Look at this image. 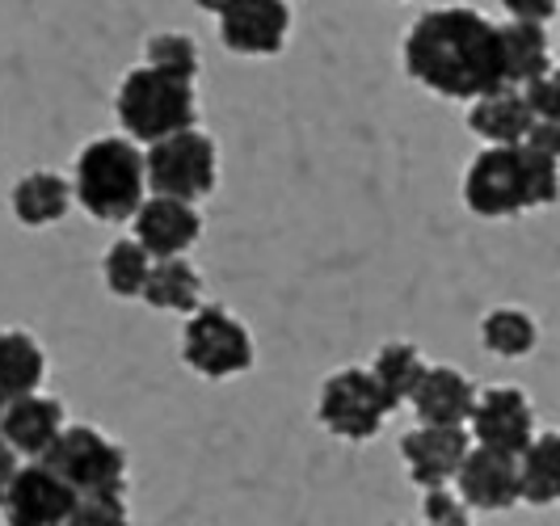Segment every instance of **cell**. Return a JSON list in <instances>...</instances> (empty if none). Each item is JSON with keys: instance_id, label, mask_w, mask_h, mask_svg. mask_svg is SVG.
I'll return each mask as SVG.
<instances>
[{"instance_id": "obj_1", "label": "cell", "mask_w": 560, "mask_h": 526, "mask_svg": "<svg viewBox=\"0 0 560 526\" xmlns=\"http://www.w3.org/2000/svg\"><path fill=\"white\" fill-rule=\"evenodd\" d=\"M405 72L451 102H480L505 89L502 26L477 9H430L405 38Z\"/></svg>"}, {"instance_id": "obj_2", "label": "cell", "mask_w": 560, "mask_h": 526, "mask_svg": "<svg viewBox=\"0 0 560 526\" xmlns=\"http://www.w3.org/2000/svg\"><path fill=\"white\" fill-rule=\"evenodd\" d=\"M560 198V161L535 148H485L464 173V202L480 220H510Z\"/></svg>"}, {"instance_id": "obj_3", "label": "cell", "mask_w": 560, "mask_h": 526, "mask_svg": "<svg viewBox=\"0 0 560 526\" xmlns=\"http://www.w3.org/2000/svg\"><path fill=\"white\" fill-rule=\"evenodd\" d=\"M72 195L93 220L127 223L148 202V165L143 152L122 136H102L84 143L72 173Z\"/></svg>"}, {"instance_id": "obj_4", "label": "cell", "mask_w": 560, "mask_h": 526, "mask_svg": "<svg viewBox=\"0 0 560 526\" xmlns=\"http://www.w3.org/2000/svg\"><path fill=\"white\" fill-rule=\"evenodd\" d=\"M114 114H118L127 136L152 148V143L195 131L198 93L190 81H173V77H161L152 68H131L118 84Z\"/></svg>"}, {"instance_id": "obj_5", "label": "cell", "mask_w": 560, "mask_h": 526, "mask_svg": "<svg viewBox=\"0 0 560 526\" xmlns=\"http://www.w3.org/2000/svg\"><path fill=\"white\" fill-rule=\"evenodd\" d=\"M148 165V190L152 198H173V202H190L198 207L202 198L215 190V173H220V156H215V139L202 131H186L165 143H152L143 152Z\"/></svg>"}, {"instance_id": "obj_6", "label": "cell", "mask_w": 560, "mask_h": 526, "mask_svg": "<svg viewBox=\"0 0 560 526\" xmlns=\"http://www.w3.org/2000/svg\"><path fill=\"white\" fill-rule=\"evenodd\" d=\"M38 464H47L56 471L77 498L122 493V484H127V455L118 451L114 439H106L93 425H68Z\"/></svg>"}, {"instance_id": "obj_7", "label": "cell", "mask_w": 560, "mask_h": 526, "mask_svg": "<svg viewBox=\"0 0 560 526\" xmlns=\"http://www.w3.org/2000/svg\"><path fill=\"white\" fill-rule=\"evenodd\" d=\"M393 413V400L384 396V388L375 384L371 366H346V371H334L320 388V400H316V417L320 425L346 439V443H366L384 430V421Z\"/></svg>"}, {"instance_id": "obj_8", "label": "cell", "mask_w": 560, "mask_h": 526, "mask_svg": "<svg viewBox=\"0 0 560 526\" xmlns=\"http://www.w3.org/2000/svg\"><path fill=\"white\" fill-rule=\"evenodd\" d=\"M182 359L202 379H232L253 366V337L228 307L207 304L198 307L195 316H186Z\"/></svg>"}, {"instance_id": "obj_9", "label": "cell", "mask_w": 560, "mask_h": 526, "mask_svg": "<svg viewBox=\"0 0 560 526\" xmlns=\"http://www.w3.org/2000/svg\"><path fill=\"white\" fill-rule=\"evenodd\" d=\"M468 434L480 451H498L510 459H523V451L535 443V413L527 391L489 388L477 396V413L468 421Z\"/></svg>"}, {"instance_id": "obj_10", "label": "cell", "mask_w": 560, "mask_h": 526, "mask_svg": "<svg viewBox=\"0 0 560 526\" xmlns=\"http://www.w3.org/2000/svg\"><path fill=\"white\" fill-rule=\"evenodd\" d=\"M220 17V38L236 56H279L291 30V9L282 0H228L211 4Z\"/></svg>"}, {"instance_id": "obj_11", "label": "cell", "mask_w": 560, "mask_h": 526, "mask_svg": "<svg viewBox=\"0 0 560 526\" xmlns=\"http://www.w3.org/2000/svg\"><path fill=\"white\" fill-rule=\"evenodd\" d=\"M0 510L9 526H68L77 510V493L47 464H26L18 468Z\"/></svg>"}, {"instance_id": "obj_12", "label": "cell", "mask_w": 560, "mask_h": 526, "mask_svg": "<svg viewBox=\"0 0 560 526\" xmlns=\"http://www.w3.org/2000/svg\"><path fill=\"white\" fill-rule=\"evenodd\" d=\"M472 455V434L451 430V425H418L400 439V459L413 476V484L430 489H451L464 459Z\"/></svg>"}, {"instance_id": "obj_13", "label": "cell", "mask_w": 560, "mask_h": 526, "mask_svg": "<svg viewBox=\"0 0 560 526\" xmlns=\"http://www.w3.org/2000/svg\"><path fill=\"white\" fill-rule=\"evenodd\" d=\"M131 223H136V241L152 261L186 257L202 236V215L190 202H173V198H148Z\"/></svg>"}, {"instance_id": "obj_14", "label": "cell", "mask_w": 560, "mask_h": 526, "mask_svg": "<svg viewBox=\"0 0 560 526\" xmlns=\"http://www.w3.org/2000/svg\"><path fill=\"white\" fill-rule=\"evenodd\" d=\"M455 493L464 498L468 510H485V514H498V510L518 505V501H523V489H518V459L472 446V455L464 459V468L455 476Z\"/></svg>"}, {"instance_id": "obj_15", "label": "cell", "mask_w": 560, "mask_h": 526, "mask_svg": "<svg viewBox=\"0 0 560 526\" xmlns=\"http://www.w3.org/2000/svg\"><path fill=\"white\" fill-rule=\"evenodd\" d=\"M68 425H63V405H59L56 396H43V391H34V396H22V400H9V409L0 417V439L13 446V455L22 459H43L56 439L63 434Z\"/></svg>"}, {"instance_id": "obj_16", "label": "cell", "mask_w": 560, "mask_h": 526, "mask_svg": "<svg viewBox=\"0 0 560 526\" xmlns=\"http://www.w3.org/2000/svg\"><path fill=\"white\" fill-rule=\"evenodd\" d=\"M413 413L421 425H451V430H468V421L477 413V388L464 371L455 366H425L418 391H413Z\"/></svg>"}, {"instance_id": "obj_17", "label": "cell", "mask_w": 560, "mask_h": 526, "mask_svg": "<svg viewBox=\"0 0 560 526\" xmlns=\"http://www.w3.org/2000/svg\"><path fill=\"white\" fill-rule=\"evenodd\" d=\"M468 127H472V136H480L489 148H523L535 127L527 93L505 84L498 93L472 102V106H468Z\"/></svg>"}, {"instance_id": "obj_18", "label": "cell", "mask_w": 560, "mask_h": 526, "mask_svg": "<svg viewBox=\"0 0 560 526\" xmlns=\"http://www.w3.org/2000/svg\"><path fill=\"white\" fill-rule=\"evenodd\" d=\"M72 182L68 177H59V173H47V168H38V173H26L18 186H13V215L18 223H26V227H47V223H59L68 215V207H72Z\"/></svg>"}, {"instance_id": "obj_19", "label": "cell", "mask_w": 560, "mask_h": 526, "mask_svg": "<svg viewBox=\"0 0 560 526\" xmlns=\"http://www.w3.org/2000/svg\"><path fill=\"white\" fill-rule=\"evenodd\" d=\"M502 56L510 89H527V84L544 81L552 72L548 34H544V26H532V22H514V17L502 22Z\"/></svg>"}, {"instance_id": "obj_20", "label": "cell", "mask_w": 560, "mask_h": 526, "mask_svg": "<svg viewBox=\"0 0 560 526\" xmlns=\"http://www.w3.org/2000/svg\"><path fill=\"white\" fill-rule=\"evenodd\" d=\"M47 375V354L43 346L30 337L26 329H4L0 332V391L9 400H22L43 388Z\"/></svg>"}, {"instance_id": "obj_21", "label": "cell", "mask_w": 560, "mask_h": 526, "mask_svg": "<svg viewBox=\"0 0 560 526\" xmlns=\"http://www.w3.org/2000/svg\"><path fill=\"white\" fill-rule=\"evenodd\" d=\"M518 489L527 505H557L560 501V434H535V443L518 459Z\"/></svg>"}, {"instance_id": "obj_22", "label": "cell", "mask_w": 560, "mask_h": 526, "mask_svg": "<svg viewBox=\"0 0 560 526\" xmlns=\"http://www.w3.org/2000/svg\"><path fill=\"white\" fill-rule=\"evenodd\" d=\"M198 300H202V278L186 257H173V261H156L152 278L143 287V304L156 307V312H190L195 316Z\"/></svg>"}, {"instance_id": "obj_23", "label": "cell", "mask_w": 560, "mask_h": 526, "mask_svg": "<svg viewBox=\"0 0 560 526\" xmlns=\"http://www.w3.org/2000/svg\"><path fill=\"white\" fill-rule=\"evenodd\" d=\"M480 341L498 359H527L535 346H539V325H535L523 307H493L480 320Z\"/></svg>"}, {"instance_id": "obj_24", "label": "cell", "mask_w": 560, "mask_h": 526, "mask_svg": "<svg viewBox=\"0 0 560 526\" xmlns=\"http://www.w3.org/2000/svg\"><path fill=\"white\" fill-rule=\"evenodd\" d=\"M371 375H375V384L384 388V396L396 405H405V400H413V391H418L421 375H425V362H421L418 346H409V341H388L375 362H371Z\"/></svg>"}, {"instance_id": "obj_25", "label": "cell", "mask_w": 560, "mask_h": 526, "mask_svg": "<svg viewBox=\"0 0 560 526\" xmlns=\"http://www.w3.org/2000/svg\"><path fill=\"white\" fill-rule=\"evenodd\" d=\"M152 257L140 241H114L106 249V261H102V274H106V287H110L118 300H143V287L152 278Z\"/></svg>"}, {"instance_id": "obj_26", "label": "cell", "mask_w": 560, "mask_h": 526, "mask_svg": "<svg viewBox=\"0 0 560 526\" xmlns=\"http://www.w3.org/2000/svg\"><path fill=\"white\" fill-rule=\"evenodd\" d=\"M143 68L161 72V77H173V81H190L198 77V47L186 38V34H152L148 38V56H143Z\"/></svg>"}, {"instance_id": "obj_27", "label": "cell", "mask_w": 560, "mask_h": 526, "mask_svg": "<svg viewBox=\"0 0 560 526\" xmlns=\"http://www.w3.org/2000/svg\"><path fill=\"white\" fill-rule=\"evenodd\" d=\"M68 526H127V498L122 493H89L77 498Z\"/></svg>"}, {"instance_id": "obj_28", "label": "cell", "mask_w": 560, "mask_h": 526, "mask_svg": "<svg viewBox=\"0 0 560 526\" xmlns=\"http://www.w3.org/2000/svg\"><path fill=\"white\" fill-rule=\"evenodd\" d=\"M425 526H468V505L455 489H430L421 501Z\"/></svg>"}, {"instance_id": "obj_29", "label": "cell", "mask_w": 560, "mask_h": 526, "mask_svg": "<svg viewBox=\"0 0 560 526\" xmlns=\"http://www.w3.org/2000/svg\"><path fill=\"white\" fill-rule=\"evenodd\" d=\"M527 93V106H532L535 122H548L560 131V68H552L544 81H535L523 89Z\"/></svg>"}, {"instance_id": "obj_30", "label": "cell", "mask_w": 560, "mask_h": 526, "mask_svg": "<svg viewBox=\"0 0 560 526\" xmlns=\"http://www.w3.org/2000/svg\"><path fill=\"white\" fill-rule=\"evenodd\" d=\"M505 9H510V17L514 22H532V26H544L552 13H557V4L552 0H505Z\"/></svg>"}, {"instance_id": "obj_31", "label": "cell", "mask_w": 560, "mask_h": 526, "mask_svg": "<svg viewBox=\"0 0 560 526\" xmlns=\"http://www.w3.org/2000/svg\"><path fill=\"white\" fill-rule=\"evenodd\" d=\"M527 148H535V152H544V156L560 161V131L557 127H548V122H535L532 136H527Z\"/></svg>"}, {"instance_id": "obj_32", "label": "cell", "mask_w": 560, "mask_h": 526, "mask_svg": "<svg viewBox=\"0 0 560 526\" xmlns=\"http://www.w3.org/2000/svg\"><path fill=\"white\" fill-rule=\"evenodd\" d=\"M18 455H13V446L0 439V501H4V493H9V484H13V476H18Z\"/></svg>"}, {"instance_id": "obj_33", "label": "cell", "mask_w": 560, "mask_h": 526, "mask_svg": "<svg viewBox=\"0 0 560 526\" xmlns=\"http://www.w3.org/2000/svg\"><path fill=\"white\" fill-rule=\"evenodd\" d=\"M4 409H9V396H4V391H0V417H4Z\"/></svg>"}]
</instances>
